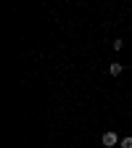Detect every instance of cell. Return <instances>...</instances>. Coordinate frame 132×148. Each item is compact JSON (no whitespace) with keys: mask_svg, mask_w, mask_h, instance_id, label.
Masks as SVG:
<instances>
[{"mask_svg":"<svg viewBox=\"0 0 132 148\" xmlns=\"http://www.w3.org/2000/svg\"><path fill=\"white\" fill-rule=\"evenodd\" d=\"M111 48H114V50H122V48H124V42H122V40H114V42H111Z\"/></svg>","mask_w":132,"mask_h":148,"instance_id":"obj_3","label":"cell"},{"mask_svg":"<svg viewBox=\"0 0 132 148\" xmlns=\"http://www.w3.org/2000/svg\"><path fill=\"white\" fill-rule=\"evenodd\" d=\"M101 143H103L106 148H111V145H116V143H119V135H116V132H111V130H108V132H103Z\"/></svg>","mask_w":132,"mask_h":148,"instance_id":"obj_1","label":"cell"},{"mask_svg":"<svg viewBox=\"0 0 132 148\" xmlns=\"http://www.w3.org/2000/svg\"><path fill=\"white\" fill-rule=\"evenodd\" d=\"M122 148H132V138H122Z\"/></svg>","mask_w":132,"mask_h":148,"instance_id":"obj_4","label":"cell"},{"mask_svg":"<svg viewBox=\"0 0 132 148\" xmlns=\"http://www.w3.org/2000/svg\"><path fill=\"white\" fill-rule=\"evenodd\" d=\"M122 71H124V66H122V64H111V66H108V74H111V77H119Z\"/></svg>","mask_w":132,"mask_h":148,"instance_id":"obj_2","label":"cell"}]
</instances>
